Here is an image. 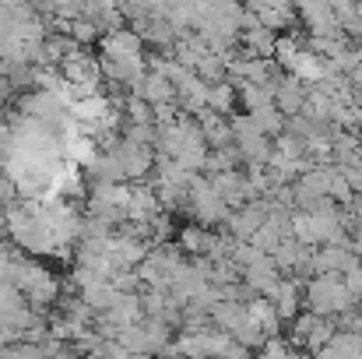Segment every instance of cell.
Instances as JSON below:
<instances>
[{"mask_svg": "<svg viewBox=\"0 0 362 359\" xmlns=\"http://www.w3.org/2000/svg\"><path fill=\"white\" fill-rule=\"evenodd\" d=\"M246 11H250L264 28H271V32L285 28V25L296 18V7H288V4H250Z\"/></svg>", "mask_w": 362, "mask_h": 359, "instance_id": "obj_14", "label": "cell"}, {"mask_svg": "<svg viewBox=\"0 0 362 359\" xmlns=\"http://www.w3.org/2000/svg\"><path fill=\"white\" fill-rule=\"evenodd\" d=\"M303 289H306V285H303L299 278H281V285H278L274 296H271V303H274V310H278L281 321H296V317H299Z\"/></svg>", "mask_w": 362, "mask_h": 359, "instance_id": "obj_11", "label": "cell"}, {"mask_svg": "<svg viewBox=\"0 0 362 359\" xmlns=\"http://www.w3.org/2000/svg\"><path fill=\"white\" fill-rule=\"evenodd\" d=\"M103 57H144V39L134 28H120L103 39Z\"/></svg>", "mask_w": 362, "mask_h": 359, "instance_id": "obj_12", "label": "cell"}, {"mask_svg": "<svg viewBox=\"0 0 362 359\" xmlns=\"http://www.w3.org/2000/svg\"><path fill=\"white\" fill-rule=\"evenodd\" d=\"M243 285L253 292V296H260V300H271L274 296V289L281 285V271L274 268V261L267 257V261H260V264H253V268H246L243 271Z\"/></svg>", "mask_w": 362, "mask_h": 359, "instance_id": "obj_8", "label": "cell"}, {"mask_svg": "<svg viewBox=\"0 0 362 359\" xmlns=\"http://www.w3.org/2000/svg\"><path fill=\"white\" fill-rule=\"evenodd\" d=\"M187 205H190L197 226H211V222H222V226H226V219L233 215L229 205H226V201L218 198V190L211 187V180H201V176H194Z\"/></svg>", "mask_w": 362, "mask_h": 359, "instance_id": "obj_1", "label": "cell"}, {"mask_svg": "<svg viewBox=\"0 0 362 359\" xmlns=\"http://www.w3.org/2000/svg\"><path fill=\"white\" fill-rule=\"evenodd\" d=\"M110 155H117V162L123 166L127 183H137V180L148 176V169H155V155H151V148L134 144V141H127V137H120V141L110 148Z\"/></svg>", "mask_w": 362, "mask_h": 359, "instance_id": "obj_2", "label": "cell"}, {"mask_svg": "<svg viewBox=\"0 0 362 359\" xmlns=\"http://www.w3.org/2000/svg\"><path fill=\"white\" fill-rule=\"evenodd\" d=\"M130 96H134V99H141L144 106L158 110V106H173L176 89L169 85V78H162V74H155V71H144V74L130 85Z\"/></svg>", "mask_w": 362, "mask_h": 359, "instance_id": "obj_5", "label": "cell"}, {"mask_svg": "<svg viewBox=\"0 0 362 359\" xmlns=\"http://www.w3.org/2000/svg\"><path fill=\"white\" fill-rule=\"evenodd\" d=\"M296 14L303 18V25L310 28L313 39H345L331 4H303V7H296Z\"/></svg>", "mask_w": 362, "mask_h": 359, "instance_id": "obj_4", "label": "cell"}, {"mask_svg": "<svg viewBox=\"0 0 362 359\" xmlns=\"http://www.w3.org/2000/svg\"><path fill=\"white\" fill-rule=\"evenodd\" d=\"M211 239H215V233H208L204 226H183L180 229V237H176V243H180V250L183 253H204L208 257V246H211Z\"/></svg>", "mask_w": 362, "mask_h": 359, "instance_id": "obj_16", "label": "cell"}, {"mask_svg": "<svg viewBox=\"0 0 362 359\" xmlns=\"http://www.w3.org/2000/svg\"><path fill=\"white\" fill-rule=\"evenodd\" d=\"M197 127H201L204 144H208L211 152H218V148H229V144H233V120L229 117H218V113L204 110V113L197 117Z\"/></svg>", "mask_w": 362, "mask_h": 359, "instance_id": "obj_10", "label": "cell"}, {"mask_svg": "<svg viewBox=\"0 0 362 359\" xmlns=\"http://www.w3.org/2000/svg\"><path fill=\"white\" fill-rule=\"evenodd\" d=\"M271 92H274V106H278V113L285 120L292 117H303V110H306V99H310V85H303L299 78H292V74H281L274 85H267Z\"/></svg>", "mask_w": 362, "mask_h": 359, "instance_id": "obj_3", "label": "cell"}, {"mask_svg": "<svg viewBox=\"0 0 362 359\" xmlns=\"http://www.w3.org/2000/svg\"><path fill=\"white\" fill-rule=\"evenodd\" d=\"M341 282H345V289H349V292H356V296L362 300V264L349 268V271L341 275Z\"/></svg>", "mask_w": 362, "mask_h": 359, "instance_id": "obj_17", "label": "cell"}, {"mask_svg": "<svg viewBox=\"0 0 362 359\" xmlns=\"http://www.w3.org/2000/svg\"><path fill=\"white\" fill-rule=\"evenodd\" d=\"M236 99H240V92H236L233 81H218V85L208 89V110L218 113V117H229L233 106H236Z\"/></svg>", "mask_w": 362, "mask_h": 359, "instance_id": "obj_15", "label": "cell"}, {"mask_svg": "<svg viewBox=\"0 0 362 359\" xmlns=\"http://www.w3.org/2000/svg\"><path fill=\"white\" fill-rule=\"evenodd\" d=\"M211 180V187L218 190V198L233 208V212H240L250 205V198H253V190H250V183H246V173H218V176H208Z\"/></svg>", "mask_w": 362, "mask_h": 359, "instance_id": "obj_6", "label": "cell"}, {"mask_svg": "<svg viewBox=\"0 0 362 359\" xmlns=\"http://www.w3.org/2000/svg\"><path fill=\"white\" fill-rule=\"evenodd\" d=\"M158 215H162L158 194H155L151 187L134 183V198H130V208H127V222H134V226H144V229H148Z\"/></svg>", "mask_w": 362, "mask_h": 359, "instance_id": "obj_7", "label": "cell"}, {"mask_svg": "<svg viewBox=\"0 0 362 359\" xmlns=\"http://www.w3.org/2000/svg\"><path fill=\"white\" fill-rule=\"evenodd\" d=\"M246 310H250V321L264 331V338L271 342V338H278V331H281V317H278V310H274V303L271 300H250L246 303Z\"/></svg>", "mask_w": 362, "mask_h": 359, "instance_id": "obj_13", "label": "cell"}, {"mask_svg": "<svg viewBox=\"0 0 362 359\" xmlns=\"http://www.w3.org/2000/svg\"><path fill=\"white\" fill-rule=\"evenodd\" d=\"M211 324L218 328V331H226V335H240L243 328L250 324V310H246V303L240 300H226V303H218L215 310H211Z\"/></svg>", "mask_w": 362, "mask_h": 359, "instance_id": "obj_9", "label": "cell"}]
</instances>
